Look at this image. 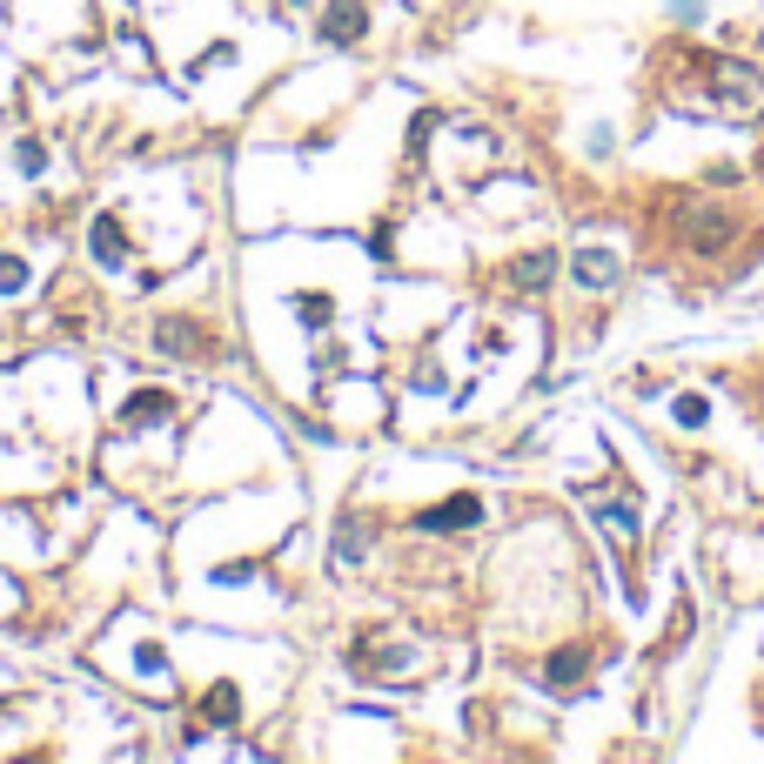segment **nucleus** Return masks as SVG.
<instances>
[{"mask_svg":"<svg viewBox=\"0 0 764 764\" xmlns=\"http://www.w3.org/2000/svg\"><path fill=\"white\" fill-rule=\"evenodd\" d=\"M155 349L175 362H202L208 356V329L202 322H188V315H161L155 322Z\"/></svg>","mask_w":764,"mask_h":764,"instance_id":"1","label":"nucleus"},{"mask_svg":"<svg viewBox=\"0 0 764 764\" xmlns=\"http://www.w3.org/2000/svg\"><path fill=\"white\" fill-rule=\"evenodd\" d=\"M470 523H483V496H450V503H429L423 517H416V530H470Z\"/></svg>","mask_w":764,"mask_h":764,"instance_id":"2","label":"nucleus"},{"mask_svg":"<svg viewBox=\"0 0 764 764\" xmlns=\"http://www.w3.org/2000/svg\"><path fill=\"white\" fill-rule=\"evenodd\" d=\"M362 27H369V14H362V0H336V7L322 14V41H329V47H349V41L362 34Z\"/></svg>","mask_w":764,"mask_h":764,"instance_id":"3","label":"nucleus"},{"mask_svg":"<svg viewBox=\"0 0 764 764\" xmlns=\"http://www.w3.org/2000/svg\"><path fill=\"white\" fill-rule=\"evenodd\" d=\"M577 282L584 289H610L617 282V255L610 248H577Z\"/></svg>","mask_w":764,"mask_h":764,"instance_id":"4","label":"nucleus"},{"mask_svg":"<svg viewBox=\"0 0 764 764\" xmlns=\"http://www.w3.org/2000/svg\"><path fill=\"white\" fill-rule=\"evenodd\" d=\"M550 275H557V248H537V255H523L517 269H510V282H517V289H543Z\"/></svg>","mask_w":764,"mask_h":764,"instance_id":"5","label":"nucleus"},{"mask_svg":"<svg viewBox=\"0 0 764 764\" xmlns=\"http://www.w3.org/2000/svg\"><path fill=\"white\" fill-rule=\"evenodd\" d=\"M691 242H697V248L731 242V222H724V215H711V208H697V215H691Z\"/></svg>","mask_w":764,"mask_h":764,"instance_id":"6","label":"nucleus"},{"mask_svg":"<svg viewBox=\"0 0 764 764\" xmlns=\"http://www.w3.org/2000/svg\"><path fill=\"white\" fill-rule=\"evenodd\" d=\"M94 255H101V262H121V255H128V242H121V222H114V215H101V222H94Z\"/></svg>","mask_w":764,"mask_h":764,"instance_id":"7","label":"nucleus"},{"mask_svg":"<svg viewBox=\"0 0 764 764\" xmlns=\"http://www.w3.org/2000/svg\"><path fill=\"white\" fill-rule=\"evenodd\" d=\"M584 664H590V657L570 644V651H557L550 664H543V677H550V684H577V677H584Z\"/></svg>","mask_w":764,"mask_h":764,"instance_id":"8","label":"nucleus"},{"mask_svg":"<svg viewBox=\"0 0 764 764\" xmlns=\"http://www.w3.org/2000/svg\"><path fill=\"white\" fill-rule=\"evenodd\" d=\"M597 523H604V530H610L617 543H630V537H637V517H630V503H604V510H597Z\"/></svg>","mask_w":764,"mask_h":764,"instance_id":"9","label":"nucleus"},{"mask_svg":"<svg viewBox=\"0 0 764 764\" xmlns=\"http://www.w3.org/2000/svg\"><path fill=\"white\" fill-rule=\"evenodd\" d=\"M161 416H168V396H161V389H155V396H135V403H128V416H121V423L135 429V423H161Z\"/></svg>","mask_w":764,"mask_h":764,"instance_id":"10","label":"nucleus"},{"mask_svg":"<svg viewBox=\"0 0 764 764\" xmlns=\"http://www.w3.org/2000/svg\"><path fill=\"white\" fill-rule=\"evenodd\" d=\"M202 711H208L215 724H235V684H215V697H208Z\"/></svg>","mask_w":764,"mask_h":764,"instance_id":"11","label":"nucleus"},{"mask_svg":"<svg viewBox=\"0 0 764 764\" xmlns=\"http://www.w3.org/2000/svg\"><path fill=\"white\" fill-rule=\"evenodd\" d=\"M362 557V537H356V523H342V543H336V563L349 570V563Z\"/></svg>","mask_w":764,"mask_h":764,"instance_id":"12","label":"nucleus"},{"mask_svg":"<svg viewBox=\"0 0 764 764\" xmlns=\"http://www.w3.org/2000/svg\"><path fill=\"white\" fill-rule=\"evenodd\" d=\"M27 282V262H14V255H7V262H0V295H14Z\"/></svg>","mask_w":764,"mask_h":764,"instance_id":"13","label":"nucleus"},{"mask_svg":"<svg viewBox=\"0 0 764 764\" xmlns=\"http://www.w3.org/2000/svg\"><path fill=\"white\" fill-rule=\"evenodd\" d=\"M677 423H684V429L704 423V396H677Z\"/></svg>","mask_w":764,"mask_h":764,"instance_id":"14","label":"nucleus"}]
</instances>
